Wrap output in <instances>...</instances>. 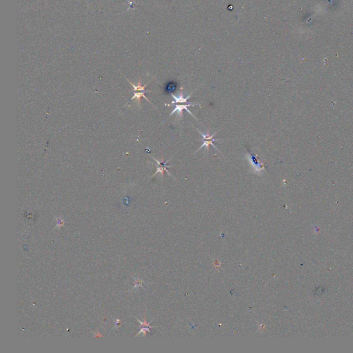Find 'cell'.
<instances>
[{"label": "cell", "instance_id": "6", "mask_svg": "<svg viewBox=\"0 0 353 353\" xmlns=\"http://www.w3.org/2000/svg\"><path fill=\"white\" fill-rule=\"evenodd\" d=\"M193 92H192V93H190V95L188 96V97H183V92H182V88H181V91H180V94H179V96H176V95H173V94H172V93H170V94H171L172 97H173L174 101H173V102H171V104H166V106H170V105H172V104H177V103H185V104H187V103H188V102H187V101H188V99H189L190 97H191L192 94H193Z\"/></svg>", "mask_w": 353, "mask_h": 353}, {"label": "cell", "instance_id": "5", "mask_svg": "<svg viewBox=\"0 0 353 353\" xmlns=\"http://www.w3.org/2000/svg\"><path fill=\"white\" fill-rule=\"evenodd\" d=\"M195 105H197V104H193V103L188 104H183V105H181V104H176V105H175V108H174L173 110H172V113L170 114V116H171L172 114H174L177 112V113H178V115L180 116V117L182 118L183 117V110H186L187 111H188V113H189L190 115L193 117H195V116L193 115V113H192L189 110V109H188V107L191 106H195Z\"/></svg>", "mask_w": 353, "mask_h": 353}, {"label": "cell", "instance_id": "1", "mask_svg": "<svg viewBox=\"0 0 353 353\" xmlns=\"http://www.w3.org/2000/svg\"><path fill=\"white\" fill-rule=\"evenodd\" d=\"M245 156H246V158L248 160V162L250 163V166L253 168L254 172L260 174L261 173L263 170H265L264 164L257 158V155L248 152L246 154H245Z\"/></svg>", "mask_w": 353, "mask_h": 353}, {"label": "cell", "instance_id": "3", "mask_svg": "<svg viewBox=\"0 0 353 353\" xmlns=\"http://www.w3.org/2000/svg\"><path fill=\"white\" fill-rule=\"evenodd\" d=\"M196 129L197 130V131L199 132L200 134H201V135L202 136V137H203V144H201V146H200L199 148L196 151V152H198V151H199L200 149H201V148H204V147H206V148H207V150L209 151V146H210V145L212 146L213 147H214L215 149L218 150V148H217V147H216V146L214 145V144H213V142H214V141H217V139H214V137L216 135V133H217V132H215V133H213L212 135H210L209 131L206 132V133H201V132L199 130H198L197 128H196Z\"/></svg>", "mask_w": 353, "mask_h": 353}, {"label": "cell", "instance_id": "4", "mask_svg": "<svg viewBox=\"0 0 353 353\" xmlns=\"http://www.w3.org/2000/svg\"><path fill=\"white\" fill-rule=\"evenodd\" d=\"M152 157V159H153L155 161V162H157V171H156L155 173H154V175H152V177H154V175H156L157 173H159H159L161 174V175H162V177H163V176H164V171H166L167 173L168 174V175H170V176H172V175H171V174H170V172L167 170V168L168 167V168L172 167V166H169L168 164V162H169V161H170V159H169V160H168L166 162H164L163 158H162V159H161V161H158V160H157V159H156L155 158H154V157Z\"/></svg>", "mask_w": 353, "mask_h": 353}, {"label": "cell", "instance_id": "7", "mask_svg": "<svg viewBox=\"0 0 353 353\" xmlns=\"http://www.w3.org/2000/svg\"><path fill=\"white\" fill-rule=\"evenodd\" d=\"M56 219H57L58 220V224H57V226L55 227V228H59L60 226H63V224H64V221H63V219H59V218H57V217H56Z\"/></svg>", "mask_w": 353, "mask_h": 353}, {"label": "cell", "instance_id": "2", "mask_svg": "<svg viewBox=\"0 0 353 353\" xmlns=\"http://www.w3.org/2000/svg\"><path fill=\"white\" fill-rule=\"evenodd\" d=\"M127 81H128V82L131 84V86H133V88H134V91H135L134 96H133V97H132L131 100H134V99H137V101H138V105H139V106H140L141 98L142 97H144V98H145L146 100L148 101L149 102H150L149 101L148 99H147V97H145V95H144V94H145L146 92H150L149 90H145V88L146 87V86H147V84H145V85H144V86H141V81L139 80V82H138V85L135 86V84H133V83L130 82L129 80H128V79H127ZM150 103H151V102H150Z\"/></svg>", "mask_w": 353, "mask_h": 353}]
</instances>
